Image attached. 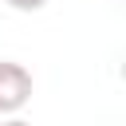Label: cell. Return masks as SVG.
Instances as JSON below:
<instances>
[{
    "mask_svg": "<svg viewBox=\"0 0 126 126\" xmlns=\"http://www.w3.org/2000/svg\"><path fill=\"white\" fill-rule=\"evenodd\" d=\"M32 98V71L24 63L0 59V114H16L24 110Z\"/></svg>",
    "mask_w": 126,
    "mask_h": 126,
    "instance_id": "6da1fadb",
    "label": "cell"
},
{
    "mask_svg": "<svg viewBox=\"0 0 126 126\" xmlns=\"http://www.w3.org/2000/svg\"><path fill=\"white\" fill-rule=\"evenodd\" d=\"M0 126H32V122H24V118H8V122H0Z\"/></svg>",
    "mask_w": 126,
    "mask_h": 126,
    "instance_id": "3957f363",
    "label": "cell"
},
{
    "mask_svg": "<svg viewBox=\"0 0 126 126\" xmlns=\"http://www.w3.org/2000/svg\"><path fill=\"white\" fill-rule=\"evenodd\" d=\"M8 8H16V12H39L47 0H4Z\"/></svg>",
    "mask_w": 126,
    "mask_h": 126,
    "instance_id": "7a4b0ae2",
    "label": "cell"
}]
</instances>
